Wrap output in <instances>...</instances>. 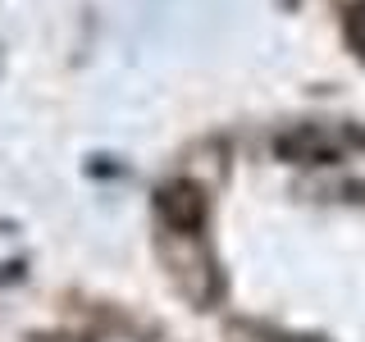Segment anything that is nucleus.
Masks as SVG:
<instances>
[{"label":"nucleus","mask_w":365,"mask_h":342,"mask_svg":"<svg viewBox=\"0 0 365 342\" xmlns=\"http://www.w3.org/2000/svg\"><path fill=\"white\" fill-rule=\"evenodd\" d=\"M347 146H351V137L338 128H324V123H302V128L279 137V155L297 160V165H329V160L347 155Z\"/></svg>","instance_id":"nucleus-1"},{"label":"nucleus","mask_w":365,"mask_h":342,"mask_svg":"<svg viewBox=\"0 0 365 342\" xmlns=\"http://www.w3.org/2000/svg\"><path fill=\"white\" fill-rule=\"evenodd\" d=\"M347 41H351V51L365 60V0H356V5L347 9Z\"/></svg>","instance_id":"nucleus-3"},{"label":"nucleus","mask_w":365,"mask_h":342,"mask_svg":"<svg viewBox=\"0 0 365 342\" xmlns=\"http://www.w3.org/2000/svg\"><path fill=\"white\" fill-rule=\"evenodd\" d=\"M165 210L174 214L178 228H197V224H201V197H197L192 187H174V192L165 197Z\"/></svg>","instance_id":"nucleus-2"}]
</instances>
